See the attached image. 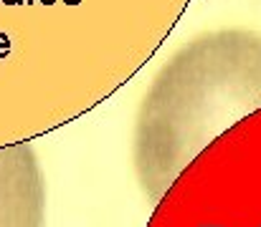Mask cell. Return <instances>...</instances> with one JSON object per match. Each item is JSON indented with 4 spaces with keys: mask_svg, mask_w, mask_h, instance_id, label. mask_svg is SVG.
Returning a JSON list of instances; mask_svg holds the SVG:
<instances>
[{
    "mask_svg": "<svg viewBox=\"0 0 261 227\" xmlns=\"http://www.w3.org/2000/svg\"><path fill=\"white\" fill-rule=\"evenodd\" d=\"M261 109V36L208 33L158 74L135 129V169L152 202L216 137Z\"/></svg>",
    "mask_w": 261,
    "mask_h": 227,
    "instance_id": "6da1fadb",
    "label": "cell"
},
{
    "mask_svg": "<svg viewBox=\"0 0 261 227\" xmlns=\"http://www.w3.org/2000/svg\"><path fill=\"white\" fill-rule=\"evenodd\" d=\"M0 227H46V182L28 142L0 147Z\"/></svg>",
    "mask_w": 261,
    "mask_h": 227,
    "instance_id": "7a4b0ae2",
    "label": "cell"
}]
</instances>
